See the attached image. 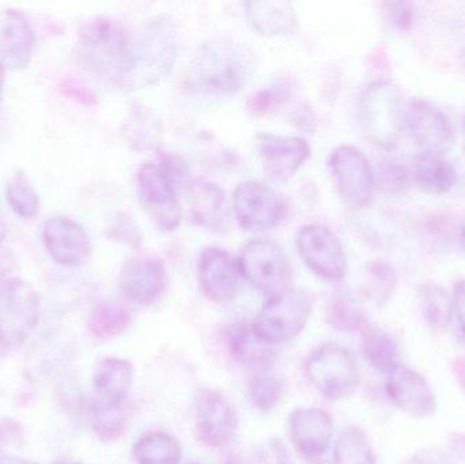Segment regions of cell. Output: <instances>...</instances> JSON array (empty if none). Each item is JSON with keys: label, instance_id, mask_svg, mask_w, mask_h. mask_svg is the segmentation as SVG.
<instances>
[{"label": "cell", "instance_id": "obj_5", "mask_svg": "<svg viewBox=\"0 0 465 464\" xmlns=\"http://www.w3.org/2000/svg\"><path fill=\"white\" fill-rule=\"evenodd\" d=\"M406 108L401 90L391 81H377L363 92L360 104L363 133L373 143L391 147L401 138Z\"/></svg>", "mask_w": 465, "mask_h": 464}, {"label": "cell", "instance_id": "obj_26", "mask_svg": "<svg viewBox=\"0 0 465 464\" xmlns=\"http://www.w3.org/2000/svg\"><path fill=\"white\" fill-rule=\"evenodd\" d=\"M414 179L420 190L430 195H444L458 183V172L442 154L422 152L412 163Z\"/></svg>", "mask_w": 465, "mask_h": 464}, {"label": "cell", "instance_id": "obj_14", "mask_svg": "<svg viewBox=\"0 0 465 464\" xmlns=\"http://www.w3.org/2000/svg\"><path fill=\"white\" fill-rule=\"evenodd\" d=\"M196 432L212 449H223L234 438L238 417L231 402L220 392L201 390L195 397Z\"/></svg>", "mask_w": 465, "mask_h": 464}, {"label": "cell", "instance_id": "obj_23", "mask_svg": "<svg viewBox=\"0 0 465 464\" xmlns=\"http://www.w3.org/2000/svg\"><path fill=\"white\" fill-rule=\"evenodd\" d=\"M191 215L193 222L214 233L228 231L231 222L225 193L220 185L196 180L190 188Z\"/></svg>", "mask_w": 465, "mask_h": 464}, {"label": "cell", "instance_id": "obj_41", "mask_svg": "<svg viewBox=\"0 0 465 464\" xmlns=\"http://www.w3.org/2000/svg\"><path fill=\"white\" fill-rule=\"evenodd\" d=\"M16 433H18V427L15 422L0 421V464H5L10 460L7 449L16 438Z\"/></svg>", "mask_w": 465, "mask_h": 464}, {"label": "cell", "instance_id": "obj_13", "mask_svg": "<svg viewBox=\"0 0 465 464\" xmlns=\"http://www.w3.org/2000/svg\"><path fill=\"white\" fill-rule=\"evenodd\" d=\"M119 282L128 300L149 307L165 296L169 286L168 270L163 259L157 256H133L123 264Z\"/></svg>", "mask_w": 465, "mask_h": 464}, {"label": "cell", "instance_id": "obj_4", "mask_svg": "<svg viewBox=\"0 0 465 464\" xmlns=\"http://www.w3.org/2000/svg\"><path fill=\"white\" fill-rule=\"evenodd\" d=\"M40 313V297L30 283L19 278L0 282V356L13 353L26 342Z\"/></svg>", "mask_w": 465, "mask_h": 464}, {"label": "cell", "instance_id": "obj_37", "mask_svg": "<svg viewBox=\"0 0 465 464\" xmlns=\"http://www.w3.org/2000/svg\"><path fill=\"white\" fill-rule=\"evenodd\" d=\"M369 274H371L374 300L379 304H384L395 291L396 282H398L395 270L385 262H376L369 269Z\"/></svg>", "mask_w": 465, "mask_h": 464}, {"label": "cell", "instance_id": "obj_12", "mask_svg": "<svg viewBox=\"0 0 465 464\" xmlns=\"http://www.w3.org/2000/svg\"><path fill=\"white\" fill-rule=\"evenodd\" d=\"M232 212L241 228L265 232L276 228L286 217L287 207L278 193L259 182H242L232 193Z\"/></svg>", "mask_w": 465, "mask_h": 464}, {"label": "cell", "instance_id": "obj_36", "mask_svg": "<svg viewBox=\"0 0 465 464\" xmlns=\"http://www.w3.org/2000/svg\"><path fill=\"white\" fill-rule=\"evenodd\" d=\"M127 411L124 405L105 406L97 403L93 414V428L98 439L106 443L116 441L127 429Z\"/></svg>", "mask_w": 465, "mask_h": 464}, {"label": "cell", "instance_id": "obj_21", "mask_svg": "<svg viewBox=\"0 0 465 464\" xmlns=\"http://www.w3.org/2000/svg\"><path fill=\"white\" fill-rule=\"evenodd\" d=\"M35 35L26 16L18 10L0 15V63L11 70H24L32 62Z\"/></svg>", "mask_w": 465, "mask_h": 464}, {"label": "cell", "instance_id": "obj_17", "mask_svg": "<svg viewBox=\"0 0 465 464\" xmlns=\"http://www.w3.org/2000/svg\"><path fill=\"white\" fill-rule=\"evenodd\" d=\"M238 261L220 247L202 251L198 262V282L202 293L210 301L225 304L232 301L240 283Z\"/></svg>", "mask_w": 465, "mask_h": 464}, {"label": "cell", "instance_id": "obj_10", "mask_svg": "<svg viewBox=\"0 0 465 464\" xmlns=\"http://www.w3.org/2000/svg\"><path fill=\"white\" fill-rule=\"evenodd\" d=\"M331 179L339 195L354 207H366L373 199L376 177L371 161L355 146L336 147L328 158Z\"/></svg>", "mask_w": 465, "mask_h": 464}, {"label": "cell", "instance_id": "obj_42", "mask_svg": "<svg viewBox=\"0 0 465 464\" xmlns=\"http://www.w3.org/2000/svg\"><path fill=\"white\" fill-rule=\"evenodd\" d=\"M453 315L458 321L459 329L465 335V280L459 281L453 286Z\"/></svg>", "mask_w": 465, "mask_h": 464}, {"label": "cell", "instance_id": "obj_50", "mask_svg": "<svg viewBox=\"0 0 465 464\" xmlns=\"http://www.w3.org/2000/svg\"><path fill=\"white\" fill-rule=\"evenodd\" d=\"M191 464H195V463H191Z\"/></svg>", "mask_w": 465, "mask_h": 464}, {"label": "cell", "instance_id": "obj_16", "mask_svg": "<svg viewBox=\"0 0 465 464\" xmlns=\"http://www.w3.org/2000/svg\"><path fill=\"white\" fill-rule=\"evenodd\" d=\"M385 389L391 400L409 416L425 420L436 414L437 400L433 390L417 370L396 364L388 370Z\"/></svg>", "mask_w": 465, "mask_h": 464}, {"label": "cell", "instance_id": "obj_3", "mask_svg": "<svg viewBox=\"0 0 465 464\" xmlns=\"http://www.w3.org/2000/svg\"><path fill=\"white\" fill-rule=\"evenodd\" d=\"M179 35L173 19L155 15L143 22L134 37L133 71L128 86H153L173 70Z\"/></svg>", "mask_w": 465, "mask_h": 464}, {"label": "cell", "instance_id": "obj_45", "mask_svg": "<svg viewBox=\"0 0 465 464\" xmlns=\"http://www.w3.org/2000/svg\"><path fill=\"white\" fill-rule=\"evenodd\" d=\"M3 84H5V65L0 63V100H2Z\"/></svg>", "mask_w": 465, "mask_h": 464}, {"label": "cell", "instance_id": "obj_27", "mask_svg": "<svg viewBox=\"0 0 465 464\" xmlns=\"http://www.w3.org/2000/svg\"><path fill=\"white\" fill-rule=\"evenodd\" d=\"M123 136L134 150H157L163 142V127L154 112L134 105L123 123Z\"/></svg>", "mask_w": 465, "mask_h": 464}, {"label": "cell", "instance_id": "obj_40", "mask_svg": "<svg viewBox=\"0 0 465 464\" xmlns=\"http://www.w3.org/2000/svg\"><path fill=\"white\" fill-rule=\"evenodd\" d=\"M284 92L278 87V89H267L262 90V92L257 93L256 95H253L251 103V109L253 112H265L271 108V106L278 105L279 101L283 100Z\"/></svg>", "mask_w": 465, "mask_h": 464}, {"label": "cell", "instance_id": "obj_43", "mask_svg": "<svg viewBox=\"0 0 465 464\" xmlns=\"http://www.w3.org/2000/svg\"><path fill=\"white\" fill-rule=\"evenodd\" d=\"M392 11V21L393 24L398 25V26L403 27L404 25L410 24V19H411V10L409 8V5L407 3H393V5H390Z\"/></svg>", "mask_w": 465, "mask_h": 464}, {"label": "cell", "instance_id": "obj_29", "mask_svg": "<svg viewBox=\"0 0 465 464\" xmlns=\"http://www.w3.org/2000/svg\"><path fill=\"white\" fill-rule=\"evenodd\" d=\"M134 457L138 464H180L182 447L166 433H144L134 446Z\"/></svg>", "mask_w": 465, "mask_h": 464}, {"label": "cell", "instance_id": "obj_11", "mask_svg": "<svg viewBox=\"0 0 465 464\" xmlns=\"http://www.w3.org/2000/svg\"><path fill=\"white\" fill-rule=\"evenodd\" d=\"M298 253L305 266L320 280L341 281L347 272V256L343 245L327 226L319 223L302 226L295 239Z\"/></svg>", "mask_w": 465, "mask_h": 464}, {"label": "cell", "instance_id": "obj_15", "mask_svg": "<svg viewBox=\"0 0 465 464\" xmlns=\"http://www.w3.org/2000/svg\"><path fill=\"white\" fill-rule=\"evenodd\" d=\"M404 127L425 153L444 154L455 141V133L447 114L428 101L410 103L406 108Z\"/></svg>", "mask_w": 465, "mask_h": 464}, {"label": "cell", "instance_id": "obj_39", "mask_svg": "<svg viewBox=\"0 0 465 464\" xmlns=\"http://www.w3.org/2000/svg\"><path fill=\"white\" fill-rule=\"evenodd\" d=\"M106 234L112 242L128 245L131 248H138L142 242V236L135 222L127 214L116 215L106 228Z\"/></svg>", "mask_w": 465, "mask_h": 464}, {"label": "cell", "instance_id": "obj_49", "mask_svg": "<svg viewBox=\"0 0 465 464\" xmlns=\"http://www.w3.org/2000/svg\"><path fill=\"white\" fill-rule=\"evenodd\" d=\"M54 464H81V463H74V462H56Z\"/></svg>", "mask_w": 465, "mask_h": 464}, {"label": "cell", "instance_id": "obj_24", "mask_svg": "<svg viewBox=\"0 0 465 464\" xmlns=\"http://www.w3.org/2000/svg\"><path fill=\"white\" fill-rule=\"evenodd\" d=\"M133 381L134 365L128 360H101L93 373L98 403L105 406L124 405Z\"/></svg>", "mask_w": 465, "mask_h": 464}, {"label": "cell", "instance_id": "obj_28", "mask_svg": "<svg viewBox=\"0 0 465 464\" xmlns=\"http://www.w3.org/2000/svg\"><path fill=\"white\" fill-rule=\"evenodd\" d=\"M418 301L426 324L434 331H445L453 318L452 297L444 288L425 283L418 288Z\"/></svg>", "mask_w": 465, "mask_h": 464}, {"label": "cell", "instance_id": "obj_33", "mask_svg": "<svg viewBox=\"0 0 465 464\" xmlns=\"http://www.w3.org/2000/svg\"><path fill=\"white\" fill-rule=\"evenodd\" d=\"M5 198L13 212L22 220H33L40 210V198L24 172H16L8 180Z\"/></svg>", "mask_w": 465, "mask_h": 464}, {"label": "cell", "instance_id": "obj_2", "mask_svg": "<svg viewBox=\"0 0 465 464\" xmlns=\"http://www.w3.org/2000/svg\"><path fill=\"white\" fill-rule=\"evenodd\" d=\"M76 57L87 71L103 81L128 86L133 71L134 37L120 22L93 19L81 30Z\"/></svg>", "mask_w": 465, "mask_h": 464}, {"label": "cell", "instance_id": "obj_6", "mask_svg": "<svg viewBox=\"0 0 465 464\" xmlns=\"http://www.w3.org/2000/svg\"><path fill=\"white\" fill-rule=\"evenodd\" d=\"M306 375L312 386L330 400L351 397L360 384L357 357L335 342L322 343L311 354Z\"/></svg>", "mask_w": 465, "mask_h": 464}, {"label": "cell", "instance_id": "obj_1", "mask_svg": "<svg viewBox=\"0 0 465 464\" xmlns=\"http://www.w3.org/2000/svg\"><path fill=\"white\" fill-rule=\"evenodd\" d=\"M254 54L245 43L231 37L210 38L199 46L187 75L191 92L213 97L237 94L251 82Z\"/></svg>", "mask_w": 465, "mask_h": 464}, {"label": "cell", "instance_id": "obj_38", "mask_svg": "<svg viewBox=\"0 0 465 464\" xmlns=\"http://www.w3.org/2000/svg\"><path fill=\"white\" fill-rule=\"evenodd\" d=\"M246 464H292V458L281 439H270L252 451Z\"/></svg>", "mask_w": 465, "mask_h": 464}, {"label": "cell", "instance_id": "obj_46", "mask_svg": "<svg viewBox=\"0 0 465 464\" xmlns=\"http://www.w3.org/2000/svg\"><path fill=\"white\" fill-rule=\"evenodd\" d=\"M5 221H3L2 215H0V242H3V239H5Z\"/></svg>", "mask_w": 465, "mask_h": 464}, {"label": "cell", "instance_id": "obj_47", "mask_svg": "<svg viewBox=\"0 0 465 464\" xmlns=\"http://www.w3.org/2000/svg\"><path fill=\"white\" fill-rule=\"evenodd\" d=\"M5 464H35V463L29 462V460H21V459L15 460V459H10V460H8V462H7V463H5Z\"/></svg>", "mask_w": 465, "mask_h": 464}, {"label": "cell", "instance_id": "obj_34", "mask_svg": "<svg viewBox=\"0 0 465 464\" xmlns=\"http://www.w3.org/2000/svg\"><path fill=\"white\" fill-rule=\"evenodd\" d=\"M282 394H283V384L272 370L253 373L249 381V400L257 410H272L281 400Z\"/></svg>", "mask_w": 465, "mask_h": 464}, {"label": "cell", "instance_id": "obj_44", "mask_svg": "<svg viewBox=\"0 0 465 464\" xmlns=\"http://www.w3.org/2000/svg\"><path fill=\"white\" fill-rule=\"evenodd\" d=\"M456 373H458L459 383L465 390V360L456 364Z\"/></svg>", "mask_w": 465, "mask_h": 464}, {"label": "cell", "instance_id": "obj_35", "mask_svg": "<svg viewBox=\"0 0 465 464\" xmlns=\"http://www.w3.org/2000/svg\"><path fill=\"white\" fill-rule=\"evenodd\" d=\"M330 323L341 331L354 332L365 326L362 311L346 291L333 294L328 310Z\"/></svg>", "mask_w": 465, "mask_h": 464}, {"label": "cell", "instance_id": "obj_25", "mask_svg": "<svg viewBox=\"0 0 465 464\" xmlns=\"http://www.w3.org/2000/svg\"><path fill=\"white\" fill-rule=\"evenodd\" d=\"M246 16L252 26L264 35H287L297 26L298 16L294 5L281 0H262V2H246Z\"/></svg>", "mask_w": 465, "mask_h": 464}, {"label": "cell", "instance_id": "obj_20", "mask_svg": "<svg viewBox=\"0 0 465 464\" xmlns=\"http://www.w3.org/2000/svg\"><path fill=\"white\" fill-rule=\"evenodd\" d=\"M290 439L306 460L322 458L330 449L333 422L322 409H297L289 417Z\"/></svg>", "mask_w": 465, "mask_h": 464}, {"label": "cell", "instance_id": "obj_19", "mask_svg": "<svg viewBox=\"0 0 465 464\" xmlns=\"http://www.w3.org/2000/svg\"><path fill=\"white\" fill-rule=\"evenodd\" d=\"M257 150L265 173L273 180L289 179L311 155V146L301 136L260 133Z\"/></svg>", "mask_w": 465, "mask_h": 464}, {"label": "cell", "instance_id": "obj_30", "mask_svg": "<svg viewBox=\"0 0 465 464\" xmlns=\"http://www.w3.org/2000/svg\"><path fill=\"white\" fill-rule=\"evenodd\" d=\"M363 357L371 368L387 372L398 364L399 349L388 332L376 327H365L361 340Z\"/></svg>", "mask_w": 465, "mask_h": 464}, {"label": "cell", "instance_id": "obj_9", "mask_svg": "<svg viewBox=\"0 0 465 464\" xmlns=\"http://www.w3.org/2000/svg\"><path fill=\"white\" fill-rule=\"evenodd\" d=\"M139 201L155 228L173 232L182 222V207L173 171L163 163H147L136 174Z\"/></svg>", "mask_w": 465, "mask_h": 464}, {"label": "cell", "instance_id": "obj_48", "mask_svg": "<svg viewBox=\"0 0 465 464\" xmlns=\"http://www.w3.org/2000/svg\"><path fill=\"white\" fill-rule=\"evenodd\" d=\"M460 236H461V242H463V245L465 248V220L463 221V225H461Z\"/></svg>", "mask_w": 465, "mask_h": 464}, {"label": "cell", "instance_id": "obj_8", "mask_svg": "<svg viewBox=\"0 0 465 464\" xmlns=\"http://www.w3.org/2000/svg\"><path fill=\"white\" fill-rule=\"evenodd\" d=\"M238 269L246 282L268 297L289 289L292 281L289 256L272 240L254 239L243 245Z\"/></svg>", "mask_w": 465, "mask_h": 464}, {"label": "cell", "instance_id": "obj_18", "mask_svg": "<svg viewBox=\"0 0 465 464\" xmlns=\"http://www.w3.org/2000/svg\"><path fill=\"white\" fill-rule=\"evenodd\" d=\"M43 239L52 261L60 266H79L92 252L86 231L65 215H54L45 221Z\"/></svg>", "mask_w": 465, "mask_h": 464}, {"label": "cell", "instance_id": "obj_22", "mask_svg": "<svg viewBox=\"0 0 465 464\" xmlns=\"http://www.w3.org/2000/svg\"><path fill=\"white\" fill-rule=\"evenodd\" d=\"M228 345L235 361L253 373L272 370L275 364V345L262 340L253 323L240 321L232 326Z\"/></svg>", "mask_w": 465, "mask_h": 464}, {"label": "cell", "instance_id": "obj_32", "mask_svg": "<svg viewBox=\"0 0 465 464\" xmlns=\"http://www.w3.org/2000/svg\"><path fill=\"white\" fill-rule=\"evenodd\" d=\"M131 323L130 312L114 302H103L93 311L89 329L98 340H111L123 334Z\"/></svg>", "mask_w": 465, "mask_h": 464}, {"label": "cell", "instance_id": "obj_31", "mask_svg": "<svg viewBox=\"0 0 465 464\" xmlns=\"http://www.w3.org/2000/svg\"><path fill=\"white\" fill-rule=\"evenodd\" d=\"M331 464H376V457L366 433L357 427L341 430L333 449Z\"/></svg>", "mask_w": 465, "mask_h": 464}, {"label": "cell", "instance_id": "obj_7", "mask_svg": "<svg viewBox=\"0 0 465 464\" xmlns=\"http://www.w3.org/2000/svg\"><path fill=\"white\" fill-rule=\"evenodd\" d=\"M313 312V297L305 289L289 288L268 297L254 329L272 345L289 342L302 332Z\"/></svg>", "mask_w": 465, "mask_h": 464}]
</instances>
